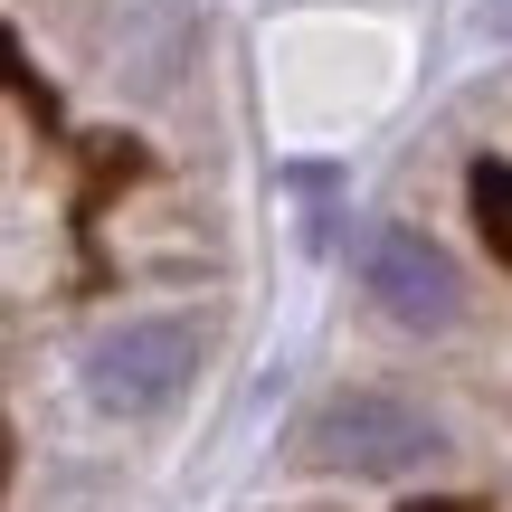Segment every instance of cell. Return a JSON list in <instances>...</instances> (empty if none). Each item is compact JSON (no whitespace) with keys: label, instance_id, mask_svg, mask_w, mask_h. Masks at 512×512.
I'll list each match as a JSON object with an SVG mask.
<instances>
[{"label":"cell","instance_id":"6da1fadb","mask_svg":"<svg viewBox=\"0 0 512 512\" xmlns=\"http://www.w3.org/2000/svg\"><path fill=\"white\" fill-rule=\"evenodd\" d=\"M304 456L332 465V475L399 484V475H418V465L446 456V427L427 418V408L389 399V389H332V399L313 408V427H304Z\"/></svg>","mask_w":512,"mask_h":512},{"label":"cell","instance_id":"7a4b0ae2","mask_svg":"<svg viewBox=\"0 0 512 512\" xmlns=\"http://www.w3.org/2000/svg\"><path fill=\"white\" fill-rule=\"evenodd\" d=\"M351 275H361V294L408 332H456V313H465L456 256L427 238V228H408V219H370L361 238H351Z\"/></svg>","mask_w":512,"mask_h":512},{"label":"cell","instance_id":"3957f363","mask_svg":"<svg viewBox=\"0 0 512 512\" xmlns=\"http://www.w3.org/2000/svg\"><path fill=\"white\" fill-rule=\"evenodd\" d=\"M190 370H200V332L171 323V313H143V323H114L86 351V399L105 418H152L190 389Z\"/></svg>","mask_w":512,"mask_h":512},{"label":"cell","instance_id":"277c9868","mask_svg":"<svg viewBox=\"0 0 512 512\" xmlns=\"http://www.w3.org/2000/svg\"><path fill=\"white\" fill-rule=\"evenodd\" d=\"M475 200H484V209H503V200H512V171H475Z\"/></svg>","mask_w":512,"mask_h":512}]
</instances>
